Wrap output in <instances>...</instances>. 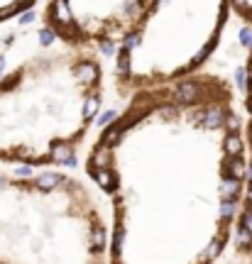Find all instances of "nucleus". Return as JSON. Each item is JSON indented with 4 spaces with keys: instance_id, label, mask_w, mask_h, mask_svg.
I'll return each mask as SVG.
<instances>
[{
    "instance_id": "nucleus-7",
    "label": "nucleus",
    "mask_w": 252,
    "mask_h": 264,
    "mask_svg": "<svg viewBox=\"0 0 252 264\" xmlns=\"http://www.w3.org/2000/svg\"><path fill=\"white\" fill-rule=\"evenodd\" d=\"M230 5H233V12L238 15V20L242 25L252 27V0H230Z\"/></svg>"
},
{
    "instance_id": "nucleus-5",
    "label": "nucleus",
    "mask_w": 252,
    "mask_h": 264,
    "mask_svg": "<svg viewBox=\"0 0 252 264\" xmlns=\"http://www.w3.org/2000/svg\"><path fill=\"white\" fill-rule=\"evenodd\" d=\"M233 245L240 264H252V188H245L242 203L233 228Z\"/></svg>"
},
{
    "instance_id": "nucleus-3",
    "label": "nucleus",
    "mask_w": 252,
    "mask_h": 264,
    "mask_svg": "<svg viewBox=\"0 0 252 264\" xmlns=\"http://www.w3.org/2000/svg\"><path fill=\"white\" fill-rule=\"evenodd\" d=\"M0 264H108L96 196L69 174L0 171Z\"/></svg>"
},
{
    "instance_id": "nucleus-6",
    "label": "nucleus",
    "mask_w": 252,
    "mask_h": 264,
    "mask_svg": "<svg viewBox=\"0 0 252 264\" xmlns=\"http://www.w3.org/2000/svg\"><path fill=\"white\" fill-rule=\"evenodd\" d=\"M242 135L247 147V186L252 188V47L242 69Z\"/></svg>"
},
{
    "instance_id": "nucleus-4",
    "label": "nucleus",
    "mask_w": 252,
    "mask_h": 264,
    "mask_svg": "<svg viewBox=\"0 0 252 264\" xmlns=\"http://www.w3.org/2000/svg\"><path fill=\"white\" fill-rule=\"evenodd\" d=\"M230 15V0H147L115 52V91L130 98L201 74Z\"/></svg>"
},
{
    "instance_id": "nucleus-2",
    "label": "nucleus",
    "mask_w": 252,
    "mask_h": 264,
    "mask_svg": "<svg viewBox=\"0 0 252 264\" xmlns=\"http://www.w3.org/2000/svg\"><path fill=\"white\" fill-rule=\"evenodd\" d=\"M103 105V64L86 47L30 56L0 78V162H76Z\"/></svg>"
},
{
    "instance_id": "nucleus-1",
    "label": "nucleus",
    "mask_w": 252,
    "mask_h": 264,
    "mask_svg": "<svg viewBox=\"0 0 252 264\" xmlns=\"http://www.w3.org/2000/svg\"><path fill=\"white\" fill-rule=\"evenodd\" d=\"M86 176L110 206L108 264H216L247 186L233 83L201 71L132 93L93 140Z\"/></svg>"
}]
</instances>
